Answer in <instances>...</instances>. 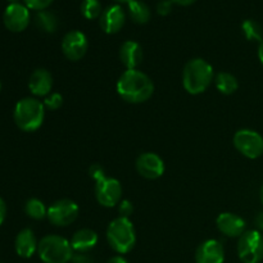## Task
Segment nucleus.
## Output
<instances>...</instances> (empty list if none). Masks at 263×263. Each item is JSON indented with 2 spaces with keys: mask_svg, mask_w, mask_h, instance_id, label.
I'll use <instances>...</instances> for the list:
<instances>
[{
  "mask_svg": "<svg viewBox=\"0 0 263 263\" xmlns=\"http://www.w3.org/2000/svg\"><path fill=\"white\" fill-rule=\"evenodd\" d=\"M234 146L241 156L257 159L263 154V136L251 128H241L234 135Z\"/></svg>",
  "mask_w": 263,
  "mask_h": 263,
  "instance_id": "nucleus-7",
  "label": "nucleus"
},
{
  "mask_svg": "<svg viewBox=\"0 0 263 263\" xmlns=\"http://www.w3.org/2000/svg\"><path fill=\"white\" fill-rule=\"evenodd\" d=\"M258 58H259V62H261V64L263 66V40L258 45Z\"/></svg>",
  "mask_w": 263,
  "mask_h": 263,
  "instance_id": "nucleus-36",
  "label": "nucleus"
},
{
  "mask_svg": "<svg viewBox=\"0 0 263 263\" xmlns=\"http://www.w3.org/2000/svg\"><path fill=\"white\" fill-rule=\"evenodd\" d=\"M80 208L76 202L71 199H59L48 208V220L51 225L66 228L77 220Z\"/></svg>",
  "mask_w": 263,
  "mask_h": 263,
  "instance_id": "nucleus-8",
  "label": "nucleus"
},
{
  "mask_svg": "<svg viewBox=\"0 0 263 263\" xmlns=\"http://www.w3.org/2000/svg\"><path fill=\"white\" fill-rule=\"evenodd\" d=\"M39 243L31 229H23L17 234L14 240L15 253L22 258H31L37 252Z\"/></svg>",
  "mask_w": 263,
  "mask_h": 263,
  "instance_id": "nucleus-18",
  "label": "nucleus"
},
{
  "mask_svg": "<svg viewBox=\"0 0 263 263\" xmlns=\"http://www.w3.org/2000/svg\"><path fill=\"white\" fill-rule=\"evenodd\" d=\"M35 22L36 26L41 31H44V32L53 33L58 28V18H57V15L53 12H49V10H40V12H37L35 17Z\"/></svg>",
  "mask_w": 263,
  "mask_h": 263,
  "instance_id": "nucleus-22",
  "label": "nucleus"
},
{
  "mask_svg": "<svg viewBox=\"0 0 263 263\" xmlns=\"http://www.w3.org/2000/svg\"><path fill=\"white\" fill-rule=\"evenodd\" d=\"M136 171L139 172L140 176L148 180L159 179L164 174V162L158 154L146 152V153L140 154L136 159Z\"/></svg>",
  "mask_w": 263,
  "mask_h": 263,
  "instance_id": "nucleus-12",
  "label": "nucleus"
},
{
  "mask_svg": "<svg viewBox=\"0 0 263 263\" xmlns=\"http://www.w3.org/2000/svg\"><path fill=\"white\" fill-rule=\"evenodd\" d=\"M25 212L32 220H43L48 216V208L45 207L43 202L40 199H36V198H31L26 202L25 204Z\"/></svg>",
  "mask_w": 263,
  "mask_h": 263,
  "instance_id": "nucleus-23",
  "label": "nucleus"
},
{
  "mask_svg": "<svg viewBox=\"0 0 263 263\" xmlns=\"http://www.w3.org/2000/svg\"><path fill=\"white\" fill-rule=\"evenodd\" d=\"M259 199H261V202H262V204H263V184H262V186H261V190H259Z\"/></svg>",
  "mask_w": 263,
  "mask_h": 263,
  "instance_id": "nucleus-37",
  "label": "nucleus"
},
{
  "mask_svg": "<svg viewBox=\"0 0 263 263\" xmlns=\"http://www.w3.org/2000/svg\"><path fill=\"white\" fill-rule=\"evenodd\" d=\"M102 5L99 0H82L81 13L87 20H95L102 14Z\"/></svg>",
  "mask_w": 263,
  "mask_h": 263,
  "instance_id": "nucleus-25",
  "label": "nucleus"
},
{
  "mask_svg": "<svg viewBox=\"0 0 263 263\" xmlns=\"http://www.w3.org/2000/svg\"><path fill=\"white\" fill-rule=\"evenodd\" d=\"M115 2H117V3H127V4H128V3H130L131 0H115Z\"/></svg>",
  "mask_w": 263,
  "mask_h": 263,
  "instance_id": "nucleus-38",
  "label": "nucleus"
},
{
  "mask_svg": "<svg viewBox=\"0 0 263 263\" xmlns=\"http://www.w3.org/2000/svg\"><path fill=\"white\" fill-rule=\"evenodd\" d=\"M5 216H7V205H5V202L3 200V198L0 197V226L4 222Z\"/></svg>",
  "mask_w": 263,
  "mask_h": 263,
  "instance_id": "nucleus-32",
  "label": "nucleus"
},
{
  "mask_svg": "<svg viewBox=\"0 0 263 263\" xmlns=\"http://www.w3.org/2000/svg\"><path fill=\"white\" fill-rule=\"evenodd\" d=\"M98 244V234L91 229H81L73 234L71 246L77 253H86Z\"/></svg>",
  "mask_w": 263,
  "mask_h": 263,
  "instance_id": "nucleus-19",
  "label": "nucleus"
},
{
  "mask_svg": "<svg viewBox=\"0 0 263 263\" xmlns=\"http://www.w3.org/2000/svg\"><path fill=\"white\" fill-rule=\"evenodd\" d=\"M63 104V97L59 92H50L44 100V107L49 110H57Z\"/></svg>",
  "mask_w": 263,
  "mask_h": 263,
  "instance_id": "nucleus-26",
  "label": "nucleus"
},
{
  "mask_svg": "<svg viewBox=\"0 0 263 263\" xmlns=\"http://www.w3.org/2000/svg\"><path fill=\"white\" fill-rule=\"evenodd\" d=\"M13 118L20 130L33 133L41 127L45 118L44 103L36 98H23L15 104Z\"/></svg>",
  "mask_w": 263,
  "mask_h": 263,
  "instance_id": "nucleus-3",
  "label": "nucleus"
},
{
  "mask_svg": "<svg viewBox=\"0 0 263 263\" xmlns=\"http://www.w3.org/2000/svg\"><path fill=\"white\" fill-rule=\"evenodd\" d=\"M225 249L221 241L208 239L198 247L195 252V263H223Z\"/></svg>",
  "mask_w": 263,
  "mask_h": 263,
  "instance_id": "nucleus-14",
  "label": "nucleus"
},
{
  "mask_svg": "<svg viewBox=\"0 0 263 263\" xmlns=\"http://www.w3.org/2000/svg\"><path fill=\"white\" fill-rule=\"evenodd\" d=\"M0 90H2V82H0Z\"/></svg>",
  "mask_w": 263,
  "mask_h": 263,
  "instance_id": "nucleus-40",
  "label": "nucleus"
},
{
  "mask_svg": "<svg viewBox=\"0 0 263 263\" xmlns=\"http://www.w3.org/2000/svg\"><path fill=\"white\" fill-rule=\"evenodd\" d=\"M23 2H25V5L28 9L40 12V10H45L53 3V0H23Z\"/></svg>",
  "mask_w": 263,
  "mask_h": 263,
  "instance_id": "nucleus-27",
  "label": "nucleus"
},
{
  "mask_svg": "<svg viewBox=\"0 0 263 263\" xmlns=\"http://www.w3.org/2000/svg\"><path fill=\"white\" fill-rule=\"evenodd\" d=\"M4 26L12 32H22L30 23V10L21 3L9 4L3 14Z\"/></svg>",
  "mask_w": 263,
  "mask_h": 263,
  "instance_id": "nucleus-11",
  "label": "nucleus"
},
{
  "mask_svg": "<svg viewBox=\"0 0 263 263\" xmlns=\"http://www.w3.org/2000/svg\"><path fill=\"white\" fill-rule=\"evenodd\" d=\"M89 174H90V176H91L92 179L95 180V182L100 181V180H103L104 177H107V176H105L104 168H103V167L100 166V164H98V163L92 164V166L90 167Z\"/></svg>",
  "mask_w": 263,
  "mask_h": 263,
  "instance_id": "nucleus-29",
  "label": "nucleus"
},
{
  "mask_svg": "<svg viewBox=\"0 0 263 263\" xmlns=\"http://www.w3.org/2000/svg\"><path fill=\"white\" fill-rule=\"evenodd\" d=\"M171 2H172V3H175V4L184 5V7H186V5L193 4V3H194L195 0H171Z\"/></svg>",
  "mask_w": 263,
  "mask_h": 263,
  "instance_id": "nucleus-35",
  "label": "nucleus"
},
{
  "mask_svg": "<svg viewBox=\"0 0 263 263\" xmlns=\"http://www.w3.org/2000/svg\"><path fill=\"white\" fill-rule=\"evenodd\" d=\"M128 13L131 20L138 25H145L151 20V9L141 0H131L128 3Z\"/></svg>",
  "mask_w": 263,
  "mask_h": 263,
  "instance_id": "nucleus-21",
  "label": "nucleus"
},
{
  "mask_svg": "<svg viewBox=\"0 0 263 263\" xmlns=\"http://www.w3.org/2000/svg\"><path fill=\"white\" fill-rule=\"evenodd\" d=\"M143 48L139 43L127 40L120 48V61L126 69H138L143 62Z\"/></svg>",
  "mask_w": 263,
  "mask_h": 263,
  "instance_id": "nucleus-17",
  "label": "nucleus"
},
{
  "mask_svg": "<svg viewBox=\"0 0 263 263\" xmlns=\"http://www.w3.org/2000/svg\"><path fill=\"white\" fill-rule=\"evenodd\" d=\"M215 79L212 66L203 58L187 62L182 71V86L189 94L199 95L210 87Z\"/></svg>",
  "mask_w": 263,
  "mask_h": 263,
  "instance_id": "nucleus-2",
  "label": "nucleus"
},
{
  "mask_svg": "<svg viewBox=\"0 0 263 263\" xmlns=\"http://www.w3.org/2000/svg\"><path fill=\"white\" fill-rule=\"evenodd\" d=\"M107 263H128V262L126 261L122 256H116V257H112L110 259H108Z\"/></svg>",
  "mask_w": 263,
  "mask_h": 263,
  "instance_id": "nucleus-34",
  "label": "nucleus"
},
{
  "mask_svg": "<svg viewBox=\"0 0 263 263\" xmlns=\"http://www.w3.org/2000/svg\"><path fill=\"white\" fill-rule=\"evenodd\" d=\"M117 92L125 102L140 104L153 97L154 84L144 72L139 69H126L117 81Z\"/></svg>",
  "mask_w": 263,
  "mask_h": 263,
  "instance_id": "nucleus-1",
  "label": "nucleus"
},
{
  "mask_svg": "<svg viewBox=\"0 0 263 263\" xmlns=\"http://www.w3.org/2000/svg\"><path fill=\"white\" fill-rule=\"evenodd\" d=\"M238 256L243 263H259L263 259V235L258 230H248L239 238Z\"/></svg>",
  "mask_w": 263,
  "mask_h": 263,
  "instance_id": "nucleus-6",
  "label": "nucleus"
},
{
  "mask_svg": "<svg viewBox=\"0 0 263 263\" xmlns=\"http://www.w3.org/2000/svg\"><path fill=\"white\" fill-rule=\"evenodd\" d=\"M126 21L125 10L118 4L109 5L102 12L99 25L105 33H117L123 27Z\"/></svg>",
  "mask_w": 263,
  "mask_h": 263,
  "instance_id": "nucleus-15",
  "label": "nucleus"
},
{
  "mask_svg": "<svg viewBox=\"0 0 263 263\" xmlns=\"http://www.w3.org/2000/svg\"><path fill=\"white\" fill-rule=\"evenodd\" d=\"M107 241L118 254H126L135 247L136 233L130 218L117 217L108 225Z\"/></svg>",
  "mask_w": 263,
  "mask_h": 263,
  "instance_id": "nucleus-4",
  "label": "nucleus"
},
{
  "mask_svg": "<svg viewBox=\"0 0 263 263\" xmlns=\"http://www.w3.org/2000/svg\"><path fill=\"white\" fill-rule=\"evenodd\" d=\"M215 84L218 91L223 95H231L238 90V79L230 72H220L216 74Z\"/></svg>",
  "mask_w": 263,
  "mask_h": 263,
  "instance_id": "nucleus-20",
  "label": "nucleus"
},
{
  "mask_svg": "<svg viewBox=\"0 0 263 263\" xmlns=\"http://www.w3.org/2000/svg\"><path fill=\"white\" fill-rule=\"evenodd\" d=\"M95 198L103 207L112 208L121 202L122 186L113 177H104L95 184Z\"/></svg>",
  "mask_w": 263,
  "mask_h": 263,
  "instance_id": "nucleus-9",
  "label": "nucleus"
},
{
  "mask_svg": "<svg viewBox=\"0 0 263 263\" xmlns=\"http://www.w3.org/2000/svg\"><path fill=\"white\" fill-rule=\"evenodd\" d=\"M218 231L229 238H240L246 233L247 222L243 217L231 212H223L216 218Z\"/></svg>",
  "mask_w": 263,
  "mask_h": 263,
  "instance_id": "nucleus-13",
  "label": "nucleus"
},
{
  "mask_svg": "<svg viewBox=\"0 0 263 263\" xmlns=\"http://www.w3.org/2000/svg\"><path fill=\"white\" fill-rule=\"evenodd\" d=\"M28 89L35 97H48L53 89V76L48 69L39 68L31 73Z\"/></svg>",
  "mask_w": 263,
  "mask_h": 263,
  "instance_id": "nucleus-16",
  "label": "nucleus"
},
{
  "mask_svg": "<svg viewBox=\"0 0 263 263\" xmlns=\"http://www.w3.org/2000/svg\"><path fill=\"white\" fill-rule=\"evenodd\" d=\"M118 212H120V217L130 218V216L134 212V205L130 200L122 199L118 203Z\"/></svg>",
  "mask_w": 263,
  "mask_h": 263,
  "instance_id": "nucleus-28",
  "label": "nucleus"
},
{
  "mask_svg": "<svg viewBox=\"0 0 263 263\" xmlns=\"http://www.w3.org/2000/svg\"><path fill=\"white\" fill-rule=\"evenodd\" d=\"M87 48H89L87 37L81 31H69V32H67L63 36V40H62V51H63L64 57L67 59H69V61H80L86 54Z\"/></svg>",
  "mask_w": 263,
  "mask_h": 263,
  "instance_id": "nucleus-10",
  "label": "nucleus"
},
{
  "mask_svg": "<svg viewBox=\"0 0 263 263\" xmlns=\"http://www.w3.org/2000/svg\"><path fill=\"white\" fill-rule=\"evenodd\" d=\"M8 2H9L10 4H13V3H18V0H8Z\"/></svg>",
  "mask_w": 263,
  "mask_h": 263,
  "instance_id": "nucleus-39",
  "label": "nucleus"
},
{
  "mask_svg": "<svg viewBox=\"0 0 263 263\" xmlns=\"http://www.w3.org/2000/svg\"><path fill=\"white\" fill-rule=\"evenodd\" d=\"M254 223H256V226L259 229V230H263V212H259L258 215H257L256 220H254Z\"/></svg>",
  "mask_w": 263,
  "mask_h": 263,
  "instance_id": "nucleus-33",
  "label": "nucleus"
},
{
  "mask_svg": "<svg viewBox=\"0 0 263 263\" xmlns=\"http://www.w3.org/2000/svg\"><path fill=\"white\" fill-rule=\"evenodd\" d=\"M241 30H243L244 36L249 41H258L261 43L263 40V28L261 23L254 20H246L241 23Z\"/></svg>",
  "mask_w": 263,
  "mask_h": 263,
  "instance_id": "nucleus-24",
  "label": "nucleus"
},
{
  "mask_svg": "<svg viewBox=\"0 0 263 263\" xmlns=\"http://www.w3.org/2000/svg\"><path fill=\"white\" fill-rule=\"evenodd\" d=\"M172 10V2L171 0H161V2L157 4V12L161 15H167L170 14Z\"/></svg>",
  "mask_w": 263,
  "mask_h": 263,
  "instance_id": "nucleus-30",
  "label": "nucleus"
},
{
  "mask_svg": "<svg viewBox=\"0 0 263 263\" xmlns=\"http://www.w3.org/2000/svg\"><path fill=\"white\" fill-rule=\"evenodd\" d=\"M37 254L44 263H68L73 258V248L63 236L46 235L39 241Z\"/></svg>",
  "mask_w": 263,
  "mask_h": 263,
  "instance_id": "nucleus-5",
  "label": "nucleus"
},
{
  "mask_svg": "<svg viewBox=\"0 0 263 263\" xmlns=\"http://www.w3.org/2000/svg\"><path fill=\"white\" fill-rule=\"evenodd\" d=\"M72 262L73 263H94L91 257H89L87 254H85V253H79L77 256H73Z\"/></svg>",
  "mask_w": 263,
  "mask_h": 263,
  "instance_id": "nucleus-31",
  "label": "nucleus"
}]
</instances>
